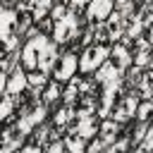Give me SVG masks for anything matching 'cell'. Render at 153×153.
I'll return each mask as SVG.
<instances>
[{"mask_svg": "<svg viewBox=\"0 0 153 153\" xmlns=\"http://www.w3.org/2000/svg\"><path fill=\"white\" fill-rule=\"evenodd\" d=\"M110 55L115 57V62H112V65H115L120 72H122V69H127V67L131 65V55H129V50H127L124 45H115V48L110 50Z\"/></svg>", "mask_w": 153, "mask_h": 153, "instance_id": "30bf717a", "label": "cell"}, {"mask_svg": "<svg viewBox=\"0 0 153 153\" xmlns=\"http://www.w3.org/2000/svg\"><path fill=\"white\" fill-rule=\"evenodd\" d=\"M48 43H50V41H48L43 33L33 36V38L24 45V50H22V65H24L26 69H36V67H38V53H41Z\"/></svg>", "mask_w": 153, "mask_h": 153, "instance_id": "6da1fadb", "label": "cell"}, {"mask_svg": "<svg viewBox=\"0 0 153 153\" xmlns=\"http://www.w3.org/2000/svg\"><path fill=\"white\" fill-rule=\"evenodd\" d=\"M57 98H60V88L57 86H50L45 91V100H57Z\"/></svg>", "mask_w": 153, "mask_h": 153, "instance_id": "cb8c5ba5", "label": "cell"}, {"mask_svg": "<svg viewBox=\"0 0 153 153\" xmlns=\"http://www.w3.org/2000/svg\"><path fill=\"white\" fill-rule=\"evenodd\" d=\"M12 98H5V100H0V120H7L10 115H12Z\"/></svg>", "mask_w": 153, "mask_h": 153, "instance_id": "2e32d148", "label": "cell"}, {"mask_svg": "<svg viewBox=\"0 0 153 153\" xmlns=\"http://www.w3.org/2000/svg\"><path fill=\"white\" fill-rule=\"evenodd\" d=\"M103 146H108V143H105V141H96V143H91V148H88V153H98V151H100Z\"/></svg>", "mask_w": 153, "mask_h": 153, "instance_id": "d4e9b609", "label": "cell"}, {"mask_svg": "<svg viewBox=\"0 0 153 153\" xmlns=\"http://www.w3.org/2000/svg\"><path fill=\"white\" fill-rule=\"evenodd\" d=\"M151 110H153V103H143V105H139V108H136V117L143 122V120H148V117H151Z\"/></svg>", "mask_w": 153, "mask_h": 153, "instance_id": "e0dca14e", "label": "cell"}, {"mask_svg": "<svg viewBox=\"0 0 153 153\" xmlns=\"http://www.w3.org/2000/svg\"><path fill=\"white\" fill-rule=\"evenodd\" d=\"M26 81H29V86H33V88L38 86V88H41V86L45 84V74H43V72H41V74H36V72H33V74H26Z\"/></svg>", "mask_w": 153, "mask_h": 153, "instance_id": "9a60e30c", "label": "cell"}, {"mask_svg": "<svg viewBox=\"0 0 153 153\" xmlns=\"http://www.w3.org/2000/svg\"><path fill=\"white\" fill-rule=\"evenodd\" d=\"M86 2H91V0H72V5H76V7H81V5H86Z\"/></svg>", "mask_w": 153, "mask_h": 153, "instance_id": "f1b7e54d", "label": "cell"}, {"mask_svg": "<svg viewBox=\"0 0 153 153\" xmlns=\"http://www.w3.org/2000/svg\"><path fill=\"white\" fill-rule=\"evenodd\" d=\"M76 67H79V60H76V55H65L62 57V62H60V69L55 72V76H57V81H69L72 76H74V72H76Z\"/></svg>", "mask_w": 153, "mask_h": 153, "instance_id": "8992f818", "label": "cell"}, {"mask_svg": "<svg viewBox=\"0 0 153 153\" xmlns=\"http://www.w3.org/2000/svg\"><path fill=\"white\" fill-rule=\"evenodd\" d=\"M148 60H151V53H148V50H141V53L136 55V60H134V62H136V67H143Z\"/></svg>", "mask_w": 153, "mask_h": 153, "instance_id": "44dd1931", "label": "cell"}, {"mask_svg": "<svg viewBox=\"0 0 153 153\" xmlns=\"http://www.w3.org/2000/svg\"><path fill=\"white\" fill-rule=\"evenodd\" d=\"M148 62H151V65H153V55H151V60H148Z\"/></svg>", "mask_w": 153, "mask_h": 153, "instance_id": "1f68e13d", "label": "cell"}, {"mask_svg": "<svg viewBox=\"0 0 153 153\" xmlns=\"http://www.w3.org/2000/svg\"><path fill=\"white\" fill-rule=\"evenodd\" d=\"M62 148H65V146H62V143L57 141V143H50V148H48V153H62Z\"/></svg>", "mask_w": 153, "mask_h": 153, "instance_id": "4316f807", "label": "cell"}, {"mask_svg": "<svg viewBox=\"0 0 153 153\" xmlns=\"http://www.w3.org/2000/svg\"><path fill=\"white\" fill-rule=\"evenodd\" d=\"M112 12V0H91L88 2V17L96 22H103Z\"/></svg>", "mask_w": 153, "mask_h": 153, "instance_id": "52a82bcc", "label": "cell"}, {"mask_svg": "<svg viewBox=\"0 0 153 153\" xmlns=\"http://www.w3.org/2000/svg\"><path fill=\"white\" fill-rule=\"evenodd\" d=\"M108 55H110V48L96 45V48L86 50V53L79 57V69H81V72H93L96 67H100V65L108 60Z\"/></svg>", "mask_w": 153, "mask_h": 153, "instance_id": "7a4b0ae2", "label": "cell"}, {"mask_svg": "<svg viewBox=\"0 0 153 153\" xmlns=\"http://www.w3.org/2000/svg\"><path fill=\"white\" fill-rule=\"evenodd\" d=\"M115 2H117V5H124V2H127V0H115Z\"/></svg>", "mask_w": 153, "mask_h": 153, "instance_id": "4dcf8cb0", "label": "cell"}, {"mask_svg": "<svg viewBox=\"0 0 153 153\" xmlns=\"http://www.w3.org/2000/svg\"><path fill=\"white\" fill-rule=\"evenodd\" d=\"M74 33H76V17L65 12V17H60V19L55 22L53 41H55V43H65V41H69Z\"/></svg>", "mask_w": 153, "mask_h": 153, "instance_id": "3957f363", "label": "cell"}, {"mask_svg": "<svg viewBox=\"0 0 153 153\" xmlns=\"http://www.w3.org/2000/svg\"><path fill=\"white\" fill-rule=\"evenodd\" d=\"M112 79H120V69L112 65V62H103L100 67H98V72H96V81H100V84H108V81H112Z\"/></svg>", "mask_w": 153, "mask_h": 153, "instance_id": "9c48e42d", "label": "cell"}, {"mask_svg": "<svg viewBox=\"0 0 153 153\" xmlns=\"http://www.w3.org/2000/svg\"><path fill=\"white\" fill-rule=\"evenodd\" d=\"M48 7H50V0H41V2L36 5V10H33V19H41V17L48 12Z\"/></svg>", "mask_w": 153, "mask_h": 153, "instance_id": "ac0fdd59", "label": "cell"}, {"mask_svg": "<svg viewBox=\"0 0 153 153\" xmlns=\"http://www.w3.org/2000/svg\"><path fill=\"white\" fill-rule=\"evenodd\" d=\"M53 17H55V19L65 17V10H62V7H55V10H53Z\"/></svg>", "mask_w": 153, "mask_h": 153, "instance_id": "83f0119b", "label": "cell"}, {"mask_svg": "<svg viewBox=\"0 0 153 153\" xmlns=\"http://www.w3.org/2000/svg\"><path fill=\"white\" fill-rule=\"evenodd\" d=\"M55 62H57V50H55L53 43H48V45L38 53V67H36V69H41L43 74H48V72L55 67Z\"/></svg>", "mask_w": 153, "mask_h": 153, "instance_id": "5b68a950", "label": "cell"}, {"mask_svg": "<svg viewBox=\"0 0 153 153\" xmlns=\"http://www.w3.org/2000/svg\"><path fill=\"white\" fill-rule=\"evenodd\" d=\"M74 134H79L81 139H91V136H96V134H98V124H96V120H93V117H88V112H86V110H84V112H79V122H76Z\"/></svg>", "mask_w": 153, "mask_h": 153, "instance_id": "277c9868", "label": "cell"}, {"mask_svg": "<svg viewBox=\"0 0 153 153\" xmlns=\"http://www.w3.org/2000/svg\"><path fill=\"white\" fill-rule=\"evenodd\" d=\"M136 105H139L136 96H129V98L124 100V105H122V108H120V110L115 112V120H117V122H124L127 117H131V115L136 112Z\"/></svg>", "mask_w": 153, "mask_h": 153, "instance_id": "7c38bea8", "label": "cell"}, {"mask_svg": "<svg viewBox=\"0 0 153 153\" xmlns=\"http://www.w3.org/2000/svg\"><path fill=\"white\" fill-rule=\"evenodd\" d=\"M69 117H72V110H69V108H65V110H60V112L55 115V124H60V127H62L65 122H69Z\"/></svg>", "mask_w": 153, "mask_h": 153, "instance_id": "d6986e66", "label": "cell"}, {"mask_svg": "<svg viewBox=\"0 0 153 153\" xmlns=\"http://www.w3.org/2000/svg\"><path fill=\"white\" fill-rule=\"evenodd\" d=\"M17 129H19V136H24V134H29V131L33 129V120H31V115H24V117L19 120V124H17Z\"/></svg>", "mask_w": 153, "mask_h": 153, "instance_id": "5bb4252c", "label": "cell"}, {"mask_svg": "<svg viewBox=\"0 0 153 153\" xmlns=\"http://www.w3.org/2000/svg\"><path fill=\"white\" fill-rule=\"evenodd\" d=\"M65 146L69 148V153H86V139L81 136H67Z\"/></svg>", "mask_w": 153, "mask_h": 153, "instance_id": "4fadbf2b", "label": "cell"}, {"mask_svg": "<svg viewBox=\"0 0 153 153\" xmlns=\"http://www.w3.org/2000/svg\"><path fill=\"white\" fill-rule=\"evenodd\" d=\"M141 29H143V24H141L139 19H134V22H131V26H129V36H131V38H136V36L141 33Z\"/></svg>", "mask_w": 153, "mask_h": 153, "instance_id": "ffe728a7", "label": "cell"}, {"mask_svg": "<svg viewBox=\"0 0 153 153\" xmlns=\"http://www.w3.org/2000/svg\"><path fill=\"white\" fill-rule=\"evenodd\" d=\"M12 26H14V12L0 7V41H5L12 33Z\"/></svg>", "mask_w": 153, "mask_h": 153, "instance_id": "8fae6325", "label": "cell"}, {"mask_svg": "<svg viewBox=\"0 0 153 153\" xmlns=\"http://www.w3.org/2000/svg\"><path fill=\"white\" fill-rule=\"evenodd\" d=\"M22 153H41V151H38V148H33V146H29V148H24Z\"/></svg>", "mask_w": 153, "mask_h": 153, "instance_id": "f546056e", "label": "cell"}, {"mask_svg": "<svg viewBox=\"0 0 153 153\" xmlns=\"http://www.w3.org/2000/svg\"><path fill=\"white\" fill-rule=\"evenodd\" d=\"M143 151L146 153H153V129L146 134V139H143Z\"/></svg>", "mask_w": 153, "mask_h": 153, "instance_id": "603a6c76", "label": "cell"}, {"mask_svg": "<svg viewBox=\"0 0 153 153\" xmlns=\"http://www.w3.org/2000/svg\"><path fill=\"white\" fill-rule=\"evenodd\" d=\"M2 91H7V74L0 69V93H2Z\"/></svg>", "mask_w": 153, "mask_h": 153, "instance_id": "484cf974", "label": "cell"}, {"mask_svg": "<svg viewBox=\"0 0 153 153\" xmlns=\"http://www.w3.org/2000/svg\"><path fill=\"white\" fill-rule=\"evenodd\" d=\"M43 117H45V108H43V105H41V108H36V110L31 112V120H33V124L43 122Z\"/></svg>", "mask_w": 153, "mask_h": 153, "instance_id": "7402d4cb", "label": "cell"}, {"mask_svg": "<svg viewBox=\"0 0 153 153\" xmlns=\"http://www.w3.org/2000/svg\"><path fill=\"white\" fill-rule=\"evenodd\" d=\"M29 88V81H26V74L22 72V69H14L10 76H7V93H12V96H19L22 91H26Z\"/></svg>", "mask_w": 153, "mask_h": 153, "instance_id": "ba28073f", "label": "cell"}]
</instances>
